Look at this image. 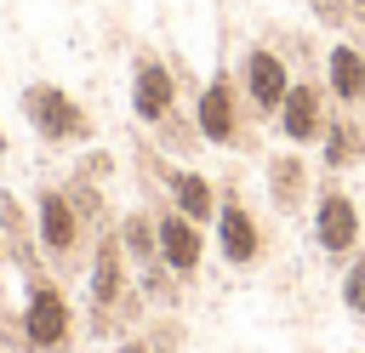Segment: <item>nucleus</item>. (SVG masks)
Wrapping results in <instances>:
<instances>
[{
  "label": "nucleus",
  "instance_id": "obj_1",
  "mask_svg": "<svg viewBox=\"0 0 365 353\" xmlns=\"http://www.w3.org/2000/svg\"><path fill=\"white\" fill-rule=\"evenodd\" d=\"M108 222H114V216H108V205H103V188L86 182V176L40 182V188H34V233H40L46 268H51L57 279L86 273L91 245H97V233H103Z\"/></svg>",
  "mask_w": 365,
  "mask_h": 353
},
{
  "label": "nucleus",
  "instance_id": "obj_2",
  "mask_svg": "<svg viewBox=\"0 0 365 353\" xmlns=\"http://www.w3.org/2000/svg\"><path fill=\"white\" fill-rule=\"evenodd\" d=\"M143 307V290H137V268L125 256V239H120V222H108L91 245V262H86V336H120Z\"/></svg>",
  "mask_w": 365,
  "mask_h": 353
},
{
  "label": "nucleus",
  "instance_id": "obj_3",
  "mask_svg": "<svg viewBox=\"0 0 365 353\" xmlns=\"http://www.w3.org/2000/svg\"><path fill=\"white\" fill-rule=\"evenodd\" d=\"M182 80H177V63L160 51V46H137L131 51V120L143 131H160L171 137L177 148L200 142L194 125H182Z\"/></svg>",
  "mask_w": 365,
  "mask_h": 353
},
{
  "label": "nucleus",
  "instance_id": "obj_4",
  "mask_svg": "<svg viewBox=\"0 0 365 353\" xmlns=\"http://www.w3.org/2000/svg\"><path fill=\"white\" fill-rule=\"evenodd\" d=\"M23 330H29V353H74L86 342V319L68 302V285L40 268L23 273Z\"/></svg>",
  "mask_w": 365,
  "mask_h": 353
},
{
  "label": "nucleus",
  "instance_id": "obj_5",
  "mask_svg": "<svg viewBox=\"0 0 365 353\" xmlns=\"http://www.w3.org/2000/svg\"><path fill=\"white\" fill-rule=\"evenodd\" d=\"M211 245L217 256L234 268V273H251L274 256V228L268 216L240 194V182H222V199H217V222H211Z\"/></svg>",
  "mask_w": 365,
  "mask_h": 353
},
{
  "label": "nucleus",
  "instance_id": "obj_6",
  "mask_svg": "<svg viewBox=\"0 0 365 353\" xmlns=\"http://www.w3.org/2000/svg\"><path fill=\"white\" fill-rule=\"evenodd\" d=\"M137 165H143L148 188H154L160 199H171L182 216H194L200 228L217 222V199H222V182H217V176H205L200 165H182V159H165L154 142H137Z\"/></svg>",
  "mask_w": 365,
  "mask_h": 353
},
{
  "label": "nucleus",
  "instance_id": "obj_7",
  "mask_svg": "<svg viewBox=\"0 0 365 353\" xmlns=\"http://www.w3.org/2000/svg\"><path fill=\"white\" fill-rule=\"evenodd\" d=\"M23 120L29 131L46 142V148H68V142H91L97 137V120L80 108V97H68L57 80H29L23 85Z\"/></svg>",
  "mask_w": 365,
  "mask_h": 353
},
{
  "label": "nucleus",
  "instance_id": "obj_8",
  "mask_svg": "<svg viewBox=\"0 0 365 353\" xmlns=\"http://www.w3.org/2000/svg\"><path fill=\"white\" fill-rule=\"evenodd\" d=\"M234 80H240V97H245L251 120H257V125H274L291 80H297V68H291V57H285L274 40H251V46L234 57Z\"/></svg>",
  "mask_w": 365,
  "mask_h": 353
},
{
  "label": "nucleus",
  "instance_id": "obj_9",
  "mask_svg": "<svg viewBox=\"0 0 365 353\" xmlns=\"http://www.w3.org/2000/svg\"><path fill=\"white\" fill-rule=\"evenodd\" d=\"M194 131H200V142H211V148H245V142H251L257 120H251V108H245V97H240L234 68H217V74L200 85V97H194Z\"/></svg>",
  "mask_w": 365,
  "mask_h": 353
},
{
  "label": "nucleus",
  "instance_id": "obj_10",
  "mask_svg": "<svg viewBox=\"0 0 365 353\" xmlns=\"http://www.w3.org/2000/svg\"><path fill=\"white\" fill-rule=\"evenodd\" d=\"M314 245L331 256V262H348L359 245H365V222H359V199L348 194V182L342 176H319V188H314Z\"/></svg>",
  "mask_w": 365,
  "mask_h": 353
},
{
  "label": "nucleus",
  "instance_id": "obj_11",
  "mask_svg": "<svg viewBox=\"0 0 365 353\" xmlns=\"http://www.w3.org/2000/svg\"><path fill=\"white\" fill-rule=\"evenodd\" d=\"M325 120H331V91H325V80H319V74H297L291 91H285V102H279V114H274L279 142H291V148H319Z\"/></svg>",
  "mask_w": 365,
  "mask_h": 353
},
{
  "label": "nucleus",
  "instance_id": "obj_12",
  "mask_svg": "<svg viewBox=\"0 0 365 353\" xmlns=\"http://www.w3.org/2000/svg\"><path fill=\"white\" fill-rule=\"evenodd\" d=\"M148 211H154V228H160V256H165V268L188 285V279L205 268V228H200L194 216H182L171 199H160V194H148Z\"/></svg>",
  "mask_w": 365,
  "mask_h": 353
},
{
  "label": "nucleus",
  "instance_id": "obj_13",
  "mask_svg": "<svg viewBox=\"0 0 365 353\" xmlns=\"http://www.w3.org/2000/svg\"><path fill=\"white\" fill-rule=\"evenodd\" d=\"M262 182H268V205H274L279 216H302V211L314 205V188H319V176H314L308 154H302V148H291V142H285L279 154H268Z\"/></svg>",
  "mask_w": 365,
  "mask_h": 353
},
{
  "label": "nucleus",
  "instance_id": "obj_14",
  "mask_svg": "<svg viewBox=\"0 0 365 353\" xmlns=\"http://www.w3.org/2000/svg\"><path fill=\"white\" fill-rule=\"evenodd\" d=\"M359 165H365V120H359V108H331L325 137H319V171L348 176Z\"/></svg>",
  "mask_w": 365,
  "mask_h": 353
},
{
  "label": "nucleus",
  "instance_id": "obj_15",
  "mask_svg": "<svg viewBox=\"0 0 365 353\" xmlns=\"http://www.w3.org/2000/svg\"><path fill=\"white\" fill-rule=\"evenodd\" d=\"M0 239H6V262H11L17 273H40V268H46V251H40L34 216L23 211L17 194H0Z\"/></svg>",
  "mask_w": 365,
  "mask_h": 353
},
{
  "label": "nucleus",
  "instance_id": "obj_16",
  "mask_svg": "<svg viewBox=\"0 0 365 353\" xmlns=\"http://www.w3.org/2000/svg\"><path fill=\"white\" fill-rule=\"evenodd\" d=\"M319 80H325V91H331L336 108H359L365 102V46L336 40L325 51V63H319Z\"/></svg>",
  "mask_w": 365,
  "mask_h": 353
},
{
  "label": "nucleus",
  "instance_id": "obj_17",
  "mask_svg": "<svg viewBox=\"0 0 365 353\" xmlns=\"http://www.w3.org/2000/svg\"><path fill=\"white\" fill-rule=\"evenodd\" d=\"M120 239H125L131 268L160 262V228H154V211H148V205H137V211H125V216H120Z\"/></svg>",
  "mask_w": 365,
  "mask_h": 353
},
{
  "label": "nucleus",
  "instance_id": "obj_18",
  "mask_svg": "<svg viewBox=\"0 0 365 353\" xmlns=\"http://www.w3.org/2000/svg\"><path fill=\"white\" fill-rule=\"evenodd\" d=\"M342 307H348V319L365 325V245L342 262Z\"/></svg>",
  "mask_w": 365,
  "mask_h": 353
},
{
  "label": "nucleus",
  "instance_id": "obj_19",
  "mask_svg": "<svg viewBox=\"0 0 365 353\" xmlns=\"http://www.w3.org/2000/svg\"><path fill=\"white\" fill-rule=\"evenodd\" d=\"M143 342H148L154 353H182L188 330H182V319H177V313H154V319L143 325Z\"/></svg>",
  "mask_w": 365,
  "mask_h": 353
},
{
  "label": "nucleus",
  "instance_id": "obj_20",
  "mask_svg": "<svg viewBox=\"0 0 365 353\" xmlns=\"http://www.w3.org/2000/svg\"><path fill=\"white\" fill-rule=\"evenodd\" d=\"M0 347L6 353H29V330H23V307L0 302Z\"/></svg>",
  "mask_w": 365,
  "mask_h": 353
},
{
  "label": "nucleus",
  "instance_id": "obj_21",
  "mask_svg": "<svg viewBox=\"0 0 365 353\" xmlns=\"http://www.w3.org/2000/svg\"><path fill=\"white\" fill-rule=\"evenodd\" d=\"M308 6H314V17H319V23H331V28H348V23H354L348 0H308Z\"/></svg>",
  "mask_w": 365,
  "mask_h": 353
},
{
  "label": "nucleus",
  "instance_id": "obj_22",
  "mask_svg": "<svg viewBox=\"0 0 365 353\" xmlns=\"http://www.w3.org/2000/svg\"><path fill=\"white\" fill-rule=\"evenodd\" d=\"M114 353H154V347H148V342H143V330H137V336H120V347H114Z\"/></svg>",
  "mask_w": 365,
  "mask_h": 353
},
{
  "label": "nucleus",
  "instance_id": "obj_23",
  "mask_svg": "<svg viewBox=\"0 0 365 353\" xmlns=\"http://www.w3.org/2000/svg\"><path fill=\"white\" fill-rule=\"evenodd\" d=\"M348 11H354V23L365 28V0H348Z\"/></svg>",
  "mask_w": 365,
  "mask_h": 353
},
{
  "label": "nucleus",
  "instance_id": "obj_24",
  "mask_svg": "<svg viewBox=\"0 0 365 353\" xmlns=\"http://www.w3.org/2000/svg\"><path fill=\"white\" fill-rule=\"evenodd\" d=\"M0 159H6V137H0Z\"/></svg>",
  "mask_w": 365,
  "mask_h": 353
},
{
  "label": "nucleus",
  "instance_id": "obj_25",
  "mask_svg": "<svg viewBox=\"0 0 365 353\" xmlns=\"http://www.w3.org/2000/svg\"><path fill=\"white\" fill-rule=\"evenodd\" d=\"M0 262H6V239H0Z\"/></svg>",
  "mask_w": 365,
  "mask_h": 353
}]
</instances>
